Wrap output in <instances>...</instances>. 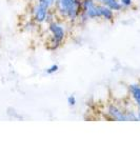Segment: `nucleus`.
<instances>
[{
  "instance_id": "6e6552de",
  "label": "nucleus",
  "mask_w": 140,
  "mask_h": 158,
  "mask_svg": "<svg viewBox=\"0 0 140 158\" xmlns=\"http://www.w3.org/2000/svg\"><path fill=\"white\" fill-rule=\"evenodd\" d=\"M37 25L38 24L36 22L31 18L23 24V31H25V32H27V33H33L37 30Z\"/></svg>"
},
{
  "instance_id": "dca6fc26",
  "label": "nucleus",
  "mask_w": 140,
  "mask_h": 158,
  "mask_svg": "<svg viewBox=\"0 0 140 158\" xmlns=\"http://www.w3.org/2000/svg\"><path fill=\"white\" fill-rule=\"evenodd\" d=\"M96 1H98V0H96Z\"/></svg>"
},
{
  "instance_id": "0eeeda50",
  "label": "nucleus",
  "mask_w": 140,
  "mask_h": 158,
  "mask_svg": "<svg viewBox=\"0 0 140 158\" xmlns=\"http://www.w3.org/2000/svg\"><path fill=\"white\" fill-rule=\"evenodd\" d=\"M98 2L104 4L105 6L110 7L112 11H114L115 13L121 12L122 10H123V9H122V6H121V4L119 3L118 0H98Z\"/></svg>"
},
{
  "instance_id": "39448f33",
  "label": "nucleus",
  "mask_w": 140,
  "mask_h": 158,
  "mask_svg": "<svg viewBox=\"0 0 140 158\" xmlns=\"http://www.w3.org/2000/svg\"><path fill=\"white\" fill-rule=\"evenodd\" d=\"M49 11V9L34 1L32 4V7H31V18L34 20L38 25L43 24L47 22V16Z\"/></svg>"
},
{
  "instance_id": "20e7f679",
  "label": "nucleus",
  "mask_w": 140,
  "mask_h": 158,
  "mask_svg": "<svg viewBox=\"0 0 140 158\" xmlns=\"http://www.w3.org/2000/svg\"><path fill=\"white\" fill-rule=\"evenodd\" d=\"M128 109L119 106L117 103H109L105 109V114L112 120L116 121H128L126 117Z\"/></svg>"
},
{
  "instance_id": "f257e3e1",
  "label": "nucleus",
  "mask_w": 140,
  "mask_h": 158,
  "mask_svg": "<svg viewBox=\"0 0 140 158\" xmlns=\"http://www.w3.org/2000/svg\"><path fill=\"white\" fill-rule=\"evenodd\" d=\"M95 19H102L104 21L112 22L115 19V12L96 0H82L81 14L77 22L80 24H85L89 20Z\"/></svg>"
},
{
  "instance_id": "423d86ee",
  "label": "nucleus",
  "mask_w": 140,
  "mask_h": 158,
  "mask_svg": "<svg viewBox=\"0 0 140 158\" xmlns=\"http://www.w3.org/2000/svg\"><path fill=\"white\" fill-rule=\"evenodd\" d=\"M129 94L138 110H140V83H131L129 85Z\"/></svg>"
},
{
  "instance_id": "2eb2a0df",
  "label": "nucleus",
  "mask_w": 140,
  "mask_h": 158,
  "mask_svg": "<svg viewBox=\"0 0 140 158\" xmlns=\"http://www.w3.org/2000/svg\"><path fill=\"white\" fill-rule=\"evenodd\" d=\"M0 36H1V33H0Z\"/></svg>"
},
{
  "instance_id": "ddd939ff",
  "label": "nucleus",
  "mask_w": 140,
  "mask_h": 158,
  "mask_svg": "<svg viewBox=\"0 0 140 158\" xmlns=\"http://www.w3.org/2000/svg\"><path fill=\"white\" fill-rule=\"evenodd\" d=\"M137 117H138V120H140V110H138V112H137Z\"/></svg>"
},
{
  "instance_id": "7ed1b4c3",
  "label": "nucleus",
  "mask_w": 140,
  "mask_h": 158,
  "mask_svg": "<svg viewBox=\"0 0 140 158\" xmlns=\"http://www.w3.org/2000/svg\"><path fill=\"white\" fill-rule=\"evenodd\" d=\"M49 31V39L47 41V49L51 51H56L62 45L68 36V31L65 27V21L61 19H56L54 21L47 23Z\"/></svg>"
},
{
  "instance_id": "f03ea898",
  "label": "nucleus",
  "mask_w": 140,
  "mask_h": 158,
  "mask_svg": "<svg viewBox=\"0 0 140 158\" xmlns=\"http://www.w3.org/2000/svg\"><path fill=\"white\" fill-rule=\"evenodd\" d=\"M82 0H56L54 10L58 18L67 23H76L81 14Z\"/></svg>"
},
{
  "instance_id": "9b49d317",
  "label": "nucleus",
  "mask_w": 140,
  "mask_h": 158,
  "mask_svg": "<svg viewBox=\"0 0 140 158\" xmlns=\"http://www.w3.org/2000/svg\"><path fill=\"white\" fill-rule=\"evenodd\" d=\"M59 71V65L58 64H52L51 67L47 69H45V74L47 75H53V74H56Z\"/></svg>"
},
{
  "instance_id": "f8f14e48",
  "label": "nucleus",
  "mask_w": 140,
  "mask_h": 158,
  "mask_svg": "<svg viewBox=\"0 0 140 158\" xmlns=\"http://www.w3.org/2000/svg\"><path fill=\"white\" fill-rule=\"evenodd\" d=\"M67 102L68 104V106H75L76 103H77V99H76V97L74 95H70L67 99Z\"/></svg>"
},
{
  "instance_id": "9d476101",
  "label": "nucleus",
  "mask_w": 140,
  "mask_h": 158,
  "mask_svg": "<svg viewBox=\"0 0 140 158\" xmlns=\"http://www.w3.org/2000/svg\"><path fill=\"white\" fill-rule=\"evenodd\" d=\"M122 9H131L134 6V0H118Z\"/></svg>"
},
{
  "instance_id": "1a4fd4ad",
  "label": "nucleus",
  "mask_w": 140,
  "mask_h": 158,
  "mask_svg": "<svg viewBox=\"0 0 140 158\" xmlns=\"http://www.w3.org/2000/svg\"><path fill=\"white\" fill-rule=\"evenodd\" d=\"M37 3L41 4V6H45L47 9H54V6H55V2L56 0H35Z\"/></svg>"
},
{
  "instance_id": "4468645a",
  "label": "nucleus",
  "mask_w": 140,
  "mask_h": 158,
  "mask_svg": "<svg viewBox=\"0 0 140 158\" xmlns=\"http://www.w3.org/2000/svg\"><path fill=\"white\" fill-rule=\"evenodd\" d=\"M27 1H29V2H34L35 0H27Z\"/></svg>"
}]
</instances>
